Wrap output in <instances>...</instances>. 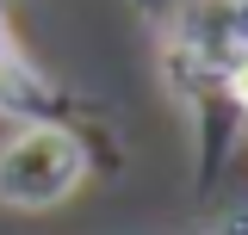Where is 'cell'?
<instances>
[{"mask_svg": "<svg viewBox=\"0 0 248 235\" xmlns=\"http://www.w3.org/2000/svg\"><path fill=\"white\" fill-rule=\"evenodd\" d=\"M223 93H230V105L248 118V44H236V50L223 56Z\"/></svg>", "mask_w": 248, "mask_h": 235, "instance_id": "3957f363", "label": "cell"}, {"mask_svg": "<svg viewBox=\"0 0 248 235\" xmlns=\"http://www.w3.org/2000/svg\"><path fill=\"white\" fill-rule=\"evenodd\" d=\"M93 174V155L81 124H19L0 143V205L6 210H50L62 198L81 192V179Z\"/></svg>", "mask_w": 248, "mask_h": 235, "instance_id": "6da1fadb", "label": "cell"}, {"mask_svg": "<svg viewBox=\"0 0 248 235\" xmlns=\"http://www.w3.org/2000/svg\"><path fill=\"white\" fill-rule=\"evenodd\" d=\"M0 112L13 124H50V118L81 124V99H68L56 81H44L37 62L19 56V44L6 37V25H0Z\"/></svg>", "mask_w": 248, "mask_h": 235, "instance_id": "7a4b0ae2", "label": "cell"}, {"mask_svg": "<svg viewBox=\"0 0 248 235\" xmlns=\"http://www.w3.org/2000/svg\"><path fill=\"white\" fill-rule=\"evenodd\" d=\"M223 37H230V50L248 44V0H230V19H223Z\"/></svg>", "mask_w": 248, "mask_h": 235, "instance_id": "277c9868", "label": "cell"}]
</instances>
